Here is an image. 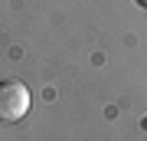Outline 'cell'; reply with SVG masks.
I'll use <instances>...</instances> for the list:
<instances>
[{"label":"cell","mask_w":147,"mask_h":141,"mask_svg":"<svg viewBox=\"0 0 147 141\" xmlns=\"http://www.w3.org/2000/svg\"><path fill=\"white\" fill-rule=\"evenodd\" d=\"M30 112V89L16 79H7L0 82V121L3 125H13Z\"/></svg>","instance_id":"cell-1"},{"label":"cell","mask_w":147,"mask_h":141,"mask_svg":"<svg viewBox=\"0 0 147 141\" xmlns=\"http://www.w3.org/2000/svg\"><path fill=\"white\" fill-rule=\"evenodd\" d=\"M137 7H147V0H137Z\"/></svg>","instance_id":"cell-2"},{"label":"cell","mask_w":147,"mask_h":141,"mask_svg":"<svg viewBox=\"0 0 147 141\" xmlns=\"http://www.w3.org/2000/svg\"><path fill=\"white\" fill-rule=\"evenodd\" d=\"M144 128H147V118H144Z\"/></svg>","instance_id":"cell-3"}]
</instances>
